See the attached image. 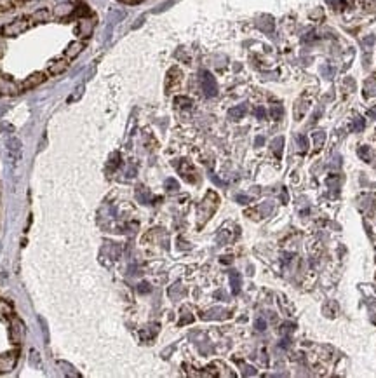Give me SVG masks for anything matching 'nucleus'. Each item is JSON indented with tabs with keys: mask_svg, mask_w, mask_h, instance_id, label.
<instances>
[{
	"mask_svg": "<svg viewBox=\"0 0 376 378\" xmlns=\"http://www.w3.org/2000/svg\"><path fill=\"white\" fill-rule=\"evenodd\" d=\"M272 117H273V118L282 117V107H273V108H272Z\"/></svg>",
	"mask_w": 376,
	"mask_h": 378,
	"instance_id": "26",
	"label": "nucleus"
},
{
	"mask_svg": "<svg viewBox=\"0 0 376 378\" xmlns=\"http://www.w3.org/2000/svg\"><path fill=\"white\" fill-rule=\"evenodd\" d=\"M201 86H202V91H204V94L207 96V98L216 96V93H218L216 81H214V77L211 75L209 72H202L201 73Z\"/></svg>",
	"mask_w": 376,
	"mask_h": 378,
	"instance_id": "6",
	"label": "nucleus"
},
{
	"mask_svg": "<svg viewBox=\"0 0 376 378\" xmlns=\"http://www.w3.org/2000/svg\"><path fill=\"white\" fill-rule=\"evenodd\" d=\"M4 52H6V46H4L2 41H0V58L4 56Z\"/></svg>",
	"mask_w": 376,
	"mask_h": 378,
	"instance_id": "33",
	"label": "nucleus"
},
{
	"mask_svg": "<svg viewBox=\"0 0 376 378\" xmlns=\"http://www.w3.org/2000/svg\"><path fill=\"white\" fill-rule=\"evenodd\" d=\"M256 328H258L260 331H263V329L267 328V323H265L263 319H256Z\"/></svg>",
	"mask_w": 376,
	"mask_h": 378,
	"instance_id": "27",
	"label": "nucleus"
},
{
	"mask_svg": "<svg viewBox=\"0 0 376 378\" xmlns=\"http://www.w3.org/2000/svg\"><path fill=\"white\" fill-rule=\"evenodd\" d=\"M246 110H247V107L246 105H239V107H235V108H232L228 112V117L230 118H233V121H239V118H242L246 115Z\"/></svg>",
	"mask_w": 376,
	"mask_h": 378,
	"instance_id": "19",
	"label": "nucleus"
},
{
	"mask_svg": "<svg viewBox=\"0 0 376 378\" xmlns=\"http://www.w3.org/2000/svg\"><path fill=\"white\" fill-rule=\"evenodd\" d=\"M282 347H289V338H286V340H282Z\"/></svg>",
	"mask_w": 376,
	"mask_h": 378,
	"instance_id": "34",
	"label": "nucleus"
},
{
	"mask_svg": "<svg viewBox=\"0 0 376 378\" xmlns=\"http://www.w3.org/2000/svg\"><path fill=\"white\" fill-rule=\"evenodd\" d=\"M174 103H176V107H180V108H192V105H193V101L190 100V98H185V96H178V98L174 100Z\"/></svg>",
	"mask_w": 376,
	"mask_h": 378,
	"instance_id": "21",
	"label": "nucleus"
},
{
	"mask_svg": "<svg viewBox=\"0 0 376 378\" xmlns=\"http://www.w3.org/2000/svg\"><path fill=\"white\" fill-rule=\"evenodd\" d=\"M7 150H9V153H11V157L17 159L19 153H21V142L17 138H11L7 142Z\"/></svg>",
	"mask_w": 376,
	"mask_h": 378,
	"instance_id": "17",
	"label": "nucleus"
},
{
	"mask_svg": "<svg viewBox=\"0 0 376 378\" xmlns=\"http://www.w3.org/2000/svg\"><path fill=\"white\" fill-rule=\"evenodd\" d=\"M21 93V86L16 84L12 78L0 75V94L2 96H16Z\"/></svg>",
	"mask_w": 376,
	"mask_h": 378,
	"instance_id": "5",
	"label": "nucleus"
},
{
	"mask_svg": "<svg viewBox=\"0 0 376 378\" xmlns=\"http://www.w3.org/2000/svg\"><path fill=\"white\" fill-rule=\"evenodd\" d=\"M32 25L33 23H32V19H30V16L17 17V19L11 21V23L4 25L2 28H0V37H17V35L26 32Z\"/></svg>",
	"mask_w": 376,
	"mask_h": 378,
	"instance_id": "2",
	"label": "nucleus"
},
{
	"mask_svg": "<svg viewBox=\"0 0 376 378\" xmlns=\"http://www.w3.org/2000/svg\"><path fill=\"white\" fill-rule=\"evenodd\" d=\"M60 364L61 368H63V371H65V375H68V376H73V378H77V376H81V373L78 371H75V368L72 366V364H68V363H65V361H60L57 363Z\"/></svg>",
	"mask_w": 376,
	"mask_h": 378,
	"instance_id": "20",
	"label": "nucleus"
},
{
	"mask_svg": "<svg viewBox=\"0 0 376 378\" xmlns=\"http://www.w3.org/2000/svg\"><path fill=\"white\" fill-rule=\"evenodd\" d=\"M138 199L143 202V204H148V201H150V193L145 190V187H140L138 188Z\"/></svg>",
	"mask_w": 376,
	"mask_h": 378,
	"instance_id": "23",
	"label": "nucleus"
},
{
	"mask_svg": "<svg viewBox=\"0 0 376 378\" xmlns=\"http://www.w3.org/2000/svg\"><path fill=\"white\" fill-rule=\"evenodd\" d=\"M176 166H178V169H180L181 176H183L185 180H187V182H190V183H195V182H197V173H195V169H193V166L190 164L188 161H181L180 164H176Z\"/></svg>",
	"mask_w": 376,
	"mask_h": 378,
	"instance_id": "9",
	"label": "nucleus"
},
{
	"mask_svg": "<svg viewBox=\"0 0 376 378\" xmlns=\"http://www.w3.org/2000/svg\"><path fill=\"white\" fill-rule=\"evenodd\" d=\"M14 317V309L12 303L7 300H0V319L2 321H11Z\"/></svg>",
	"mask_w": 376,
	"mask_h": 378,
	"instance_id": "16",
	"label": "nucleus"
},
{
	"mask_svg": "<svg viewBox=\"0 0 376 378\" xmlns=\"http://www.w3.org/2000/svg\"><path fill=\"white\" fill-rule=\"evenodd\" d=\"M237 201L241 202V204H247V202H249V197H246V195H237Z\"/></svg>",
	"mask_w": 376,
	"mask_h": 378,
	"instance_id": "31",
	"label": "nucleus"
},
{
	"mask_svg": "<svg viewBox=\"0 0 376 378\" xmlns=\"http://www.w3.org/2000/svg\"><path fill=\"white\" fill-rule=\"evenodd\" d=\"M230 284H232V293L233 294H239L241 293V275H239V272H230Z\"/></svg>",
	"mask_w": 376,
	"mask_h": 378,
	"instance_id": "18",
	"label": "nucleus"
},
{
	"mask_svg": "<svg viewBox=\"0 0 376 378\" xmlns=\"http://www.w3.org/2000/svg\"><path fill=\"white\" fill-rule=\"evenodd\" d=\"M181 77H183V73H181L178 68H171L169 72H167V77H166V93L167 94H171L174 89H178L181 84Z\"/></svg>",
	"mask_w": 376,
	"mask_h": 378,
	"instance_id": "8",
	"label": "nucleus"
},
{
	"mask_svg": "<svg viewBox=\"0 0 376 378\" xmlns=\"http://www.w3.org/2000/svg\"><path fill=\"white\" fill-rule=\"evenodd\" d=\"M138 291H140V293H148V291H150V286H148L147 283H141V284H140V288H138Z\"/></svg>",
	"mask_w": 376,
	"mask_h": 378,
	"instance_id": "28",
	"label": "nucleus"
},
{
	"mask_svg": "<svg viewBox=\"0 0 376 378\" xmlns=\"http://www.w3.org/2000/svg\"><path fill=\"white\" fill-rule=\"evenodd\" d=\"M82 51H84V42L82 41H73V42H70L68 47L65 49V58L73 59V58H77Z\"/></svg>",
	"mask_w": 376,
	"mask_h": 378,
	"instance_id": "13",
	"label": "nucleus"
},
{
	"mask_svg": "<svg viewBox=\"0 0 376 378\" xmlns=\"http://www.w3.org/2000/svg\"><path fill=\"white\" fill-rule=\"evenodd\" d=\"M308 105H310V100H307L305 96L296 101V105H294V118H296V121H302L303 115L307 113V110H308Z\"/></svg>",
	"mask_w": 376,
	"mask_h": 378,
	"instance_id": "15",
	"label": "nucleus"
},
{
	"mask_svg": "<svg viewBox=\"0 0 376 378\" xmlns=\"http://www.w3.org/2000/svg\"><path fill=\"white\" fill-rule=\"evenodd\" d=\"M92 30H94V21H92L91 17H82V19L78 21V25H77L78 37L89 38L91 35H92Z\"/></svg>",
	"mask_w": 376,
	"mask_h": 378,
	"instance_id": "10",
	"label": "nucleus"
},
{
	"mask_svg": "<svg viewBox=\"0 0 376 378\" xmlns=\"http://www.w3.org/2000/svg\"><path fill=\"white\" fill-rule=\"evenodd\" d=\"M9 336H11V342L12 344H21V340H23L25 336V324L21 319L17 317H12L11 319V328H9Z\"/></svg>",
	"mask_w": 376,
	"mask_h": 378,
	"instance_id": "4",
	"label": "nucleus"
},
{
	"mask_svg": "<svg viewBox=\"0 0 376 378\" xmlns=\"http://www.w3.org/2000/svg\"><path fill=\"white\" fill-rule=\"evenodd\" d=\"M118 164H121V155L115 152V153H112V157H110V161H108V171H110V173L117 169Z\"/></svg>",
	"mask_w": 376,
	"mask_h": 378,
	"instance_id": "22",
	"label": "nucleus"
},
{
	"mask_svg": "<svg viewBox=\"0 0 376 378\" xmlns=\"http://www.w3.org/2000/svg\"><path fill=\"white\" fill-rule=\"evenodd\" d=\"M218 202H220V197L216 195V192H207V195L204 197V201L201 202V206H199L197 209V216H199V227H202L207 220L211 218V214L214 213L216 208H218Z\"/></svg>",
	"mask_w": 376,
	"mask_h": 378,
	"instance_id": "1",
	"label": "nucleus"
},
{
	"mask_svg": "<svg viewBox=\"0 0 376 378\" xmlns=\"http://www.w3.org/2000/svg\"><path fill=\"white\" fill-rule=\"evenodd\" d=\"M49 77L47 72H35L30 77H26V81L21 82V91H28V89H35L37 86H41L42 82H46V78Z\"/></svg>",
	"mask_w": 376,
	"mask_h": 378,
	"instance_id": "7",
	"label": "nucleus"
},
{
	"mask_svg": "<svg viewBox=\"0 0 376 378\" xmlns=\"http://www.w3.org/2000/svg\"><path fill=\"white\" fill-rule=\"evenodd\" d=\"M118 2H122V4H127V6H136V4H140L141 0H118Z\"/></svg>",
	"mask_w": 376,
	"mask_h": 378,
	"instance_id": "30",
	"label": "nucleus"
},
{
	"mask_svg": "<svg viewBox=\"0 0 376 378\" xmlns=\"http://www.w3.org/2000/svg\"><path fill=\"white\" fill-rule=\"evenodd\" d=\"M68 58H61V59H54L52 63H49L47 67V75H61L63 72L68 70Z\"/></svg>",
	"mask_w": 376,
	"mask_h": 378,
	"instance_id": "11",
	"label": "nucleus"
},
{
	"mask_svg": "<svg viewBox=\"0 0 376 378\" xmlns=\"http://www.w3.org/2000/svg\"><path fill=\"white\" fill-rule=\"evenodd\" d=\"M166 188H167V192H176L180 188V185H178L176 180L169 178V180H166Z\"/></svg>",
	"mask_w": 376,
	"mask_h": 378,
	"instance_id": "24",
	"label": "nucleus"
},
{
	"mask_svg": "<svg viewBox=\"0 0 376 378\" xmlns=\"http://www.w3.org/2000/svg\"><path fill=\"white\" fill-rule=\"evenodd\" d=\"M282 143H284L282 142V138H277L275 142H273V152H275L277 157L281 155V152H282Z\"/></svg>",
	"mask_w": 376,
	"mask_h": 378,
	"instance_id": "25",
	"label": "nucleus"
},
{
	"mask_svg": "<svg viewBox=\"0 0 376 378\" xmlns=\"http://www.w3.org/2000/svg\"><path fill=\"white\" fill-rule=\"evenodd\" d=\"M52 11L49 9H38V11H35L32 16H30V19H32V23H47V21L52 19Z\"/></svg>",
	"mask_w": 376,
	"mask_h": 378,
	"instance_id": "14",
	"label": "nucleus"
},
{
	"mask_svg": "<svg viewBox=\"0 0 376 378\" xmlns=\"http://www.w3.org/2000/svg\"><path fill=\"white\" fill-rule=\"evenodd\" d=\"M298 143L302 148H307V138H305V136H298Z\"/></svg>",
	"mask_w": 376,
	"mask_h": 378,
	"instance_id": "29",
	"label": "nucleus"
},
{
	"mask_svg": "<svg viewBox=\"0 0 376 378\" xmlns=\"http://www.w3.org/2000/svg\"><path fill=\"white\" fill-rule=\"evenodd\" d=\"M17 355H19V350H17V349L0 355V375H4V373H9V371L14 370V366L17 363Z\"/></svg>",
	"mask_w": 376,
	"mask_h": 378,
	"instance_id": "3",
	"label": "nucleus"
},
{
	"mask_svg": "<svg viewBox=\"0 0 376 378\" xmlns=\"http://www.w3.org/2000/svg\"><path fill=\"white\" fill-rule=\"evenodd\" d=\"M256 117L263 118V117H265V110H263V108H256Z\"/></svg>",
	"mask_w": 376,
	"mask_h": 378,
	"instance_id": "32",
	"label": "nucleus"
},
{
	"mask_svg": "<svg viewBox=\"0 0 376 378\" xmlns=\"http://www.w3.org/2000/svg\"><path fill=\"white\" fill-rule=\"evenodd\" d=\"M73 11H75V6L72 2H61V4H57L54 9H52V14L57 16V17H63V19H65L66 16H72Z\"/></svg>",
	"mask_w": 376,
	"mask_h": 378,
	"instance_id": "12",
	"label": "nucleus"
}]
</instances>
